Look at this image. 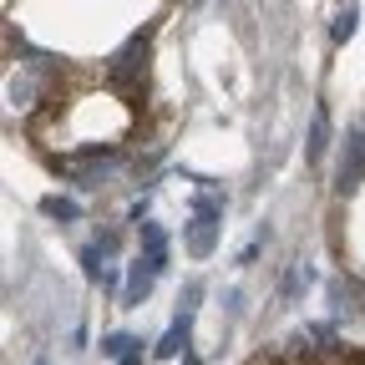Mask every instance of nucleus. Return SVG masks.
Here are the masks:
<instances>
[{
  "label": "nucleus",
  "mask_w": 365,
  "mask_h": 365,
  "mask_svg": "<svg viewBox=\"0 0 365 365\" xmlns=\"http://www.w3.org/2000/svg\"><path fill=\"white\" fill-rule=\"evenodd\" d=\"M213 239H218V198H198V213L188 223V254L203 259L213 249Z\"/></svg>",
  "instance_id": "1"
},
{
  "label": "nucleus",
  "mask_w": 365,
  "mask_h": 365,
  "mask_svg": "<svg viewBox=\"0 0 365 365\" xmlns=\"http://www.w3.org/2000/svg\"><path fill=\"white\" fill-rule=\"evenodd\" d=\"M107 71H112L117 86H137V76L148 71V36H132V46H127V51H122Z\"/></svg>",
  "instance_id": "2"
},
{
  "label": "nucleus",
  "mask_w": 365,
  "mask_h": 365,
  "mask_svg": "<svg viewBox=\"0 0 365 365\" xmlns=\"http://www.w3.org/2000/svg\"><path fill=\"white\" fill-rule=\"evenodd\" d=\"M325 148H330V112H325V107H314V117H309V143H304V158H309V163H319V158H325Z\"/></svg>",
  "instance_id": "3"
},
{
  "label": "nucleus",
  "mask_w": 365,
  "mask_h": 365,
  "mask_svg": "<svg viewBox=\"0 0 365 365\" xmlns=\"http://www.w3.org/2000/svg\"><path fill=\"white\" fill-rule=\"evenodd\" d=\"M153 279H158V274L148 269V259H137V269H132V279H127V304H143V294L153 289Z\"/></svg>",
  "instance_id": "4"
},
{
  "label": "nucleus",
  "mask_w": 365,
  "mask_h": 365,
  "mask_svg": "<svg viewBox=\"0 0 365 365\" xmlns=\"http://www.w3.org/2000/svg\"><path fill=\"white\" fill-rule=\"evenodd\" d=\"M182 340H188V319H178V325H173V330L163 335L158 355H163V360H168V355H178V350H182Z\"/></svg>",
  "instance_id": "5"
},
{
  "label": "nucleus",
  "mask_w": 365,
  "mask_h": 365,
  "mask_svg": "<svg viewBox=\"0 0 365 365\" xmlns=\"http://www.w3.org/2000/svg\"><path fill=\"white\" fill-rule=\"evenodd\" d=\"M355 21H360L355 11H340V16H335V31H330V36H335V41H350V36H355Z\"/></svg>",
  "instance_id": "6"
},
{
  "label": "nucleus",
  "mask_w": 365,
  "mask_h": 365,
  "mask_svg": "<svg viewBox=\"0 0 365 365\" xmlns=\"http://www.w3.org/2000/svg\"><path fill=\"white\" fill-rule=\"evenodd\" d=\"M132 345H137L132 335H107V340H102V350H107V355H117V360H122V355H132Z\"/></svg>",
  "instance_id": "7"
},
{
  "label": "nucleus",
  "mask_w": 365,
  "mask_h": 365,
  "mask_svg": "<svg viewBox=\"0 0 365 365\" xmlns=\"http://www.w3.org/2000/svg\"><path fill=\"white\" fill-rule=\"evenodd\" d=\"M46 213H56V218H76V203H71V198H46Z\"/></svg>",
  "instance_id": "8"
},
{
  "label": "nucleus",
  "mask_w": 365,
  "mask_h": 365,
  "mask_svg": "<svg viewBox=\"0 0 365 365\" xmlns=\"http://www.w3.org/2000/svg\"><path fill=\"white\" fill-rule=\"evenodd\" d=\"M122 365H143V355H137V350H132V355H122Z\"/></svg>",
  "instance_id": "9"
},
{
  "label": "nucleus",
  "mask_w": 365,
  "mask_h": 365,
  "mask_svg": "<svg viewBox=\"0 0 365 365\" xmlns=\"http://www.w3.org/2000/svg\"><path fill=\"white\" fill-rule=\"evenodd\" d=\"M36 365H46V360H36Z\"/></svg>",
  "instance_id": "10"
}]
</instances>
